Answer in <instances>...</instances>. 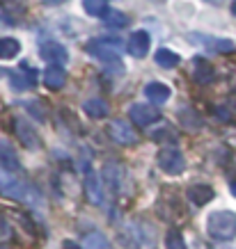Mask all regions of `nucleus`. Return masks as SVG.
<instances>
[{
  "instance_id": "obj_33",
  "label": "nucleus",
  "mask_w": 236,
  "mask_h": 249,
  "mask_svg": "<svg viewBox=\"0 0 236 249\" xmlns=\"http://www.w3.org/2000/svg\"><path fill=\"white\" fill-rule=\"evenodd\" d=\"M232 103H234V107H236V91H234V96H232Z\"/></svg>"
},
{
  "instance_id": "obj_22",
  "label": "nucleus",
  "mask_w": 236,
  "mask_h": 249,
  "mask_svg": "<svg viewBox=\"0 0 236 249\" xmlns=\"http://www.w3.org/2000/svg\"><path fill=\"white\" fill-rule=\"evenodd\" d=\"M85 249H110V242L103 233L92 231V233L85 235Z\"/></svg>"
},
{
  "instance_id": "obj_4",
  "label": "nucleus",
  "mask_w": 236,
  "mask_h": 249,
  "mask_svg": "<svg viewBox=\"0 0 236 249\" xmlns=\"http://www.w3.org/2000/svg\"><path fill=\"white\" fill-rule=\"evenodd\" d=\"M158 167L168 176H179L186 169V158H183V153L177 149L175 144H165L158 151Z\"/></svg>"
},
{
  "instance_id": "obj_14",
  "label": "nucleus",
  "mask_w": 236,
  "mask_h": 249,
  "mask_svg": "<svg viewBox=\"0 0 236 249\" xmlns=\"http://www.w3.org/2000/svg\"><path fill=\"white\" fill-rule=\"evenodd\" d=\"M145 94H147V98L152 101L154 106H163V103H168L170 101L172 89H170L168 85H163V83H149L145 87Z\"/></svg>"
},
{
  "instance_id": "obj_31",
  "label": "nucleus",
  "mask_w": 236,
  "mask_h": 249,
  "mask_svg": "<svg viewBox=\"0 0 236 249\" xmlns=\"http://www.w3.org/2000/svg\"><path fill=\"white\" fill-rule=\"evenodd\" d=\"M46 5H60V2H64V0H44Z\"/></svg>"
},
{
  "instance_id": "obj_25",
  "label": "nucleus",
  "mask_w": 236,
  "mask_h": 249,
  "mask_svg": "<svg viewBox=\"0 0 236 249\" xmlns=\"http://www.w3.org/2000/svg\"><path fill=\"white\" fill-rule=\"evenodd\" d=\"M9 80H12V87H14V89H21V91L35 85V78H32V76H25V73H21V71L9 73Z\"/></svg>"
},
{
  "instance_id": "obj_19",
  "label": "nucleus",
  "mask_w": 236,
  "mask_h": 249,
  "mask_svg": "<svg viewBox=\"0 0 236 249\" xmlns=\"http://www.w3.org/2000/svg\"><path fill=\"white\" fill-rule=\"evenodd\" d=\"M21 53V44L14 37H2L0 39V60H14Z\"/></svg>"
},
{
  "instance_id": "obj_34",
  "label": "nucleus",
  "mask_w": 236,
  "mask_h": 249,
  "mask_svg": "<svg viewBox=\"0 0 236 249\" xmlns=\"http://www.w3.org/2000/svg\"><path fill=\"white\" fill-rule=\"evenodd\" d=\"M0 249H14V247H9V245H2V247H0Z\"/></svg>"
},
{
  "instance_id": "obj_13",
  "label": "nucleus",
  "mask_w": 236,
  "mask_h": 249,
  "mask_svg": "<svg viewBox=\"0 0 236 249\" xmlns=\"http://www.w3.org/2000/svg\"><path fill=\"white\" fill-rule=\"evenodd\" d=\"M85 192H87V199L94 206H103V188H101L99 176L94 172L85 174Z\"/></svg>"
},
{
  "instance_id": "obj_15",
  "label": "nucleus",
  "mask_w": 236,
  "mask_h": 249,
  "mask_svg": "<svg viewBox=\"0 0 236 249\" xmlns=\"http://www.w3.org/2000/svg\"><path fill=\"white\" fill-rule=\"evenodd\" d=\"M202 39V44L209 48V51H214V53H234L236 46L232 39H220V37H199Z\"/></svg>"
},
{
  "instance_id": "obj_11",
  "label": "nucleus",
  "mask_w": 236,
  "mask_h": 249,
  "mask_svg": "<svg viewBox=\"0 0 236 249\" xmlns=\"http://www.w3.org/2000/svg\"><path fill=\"white\" fill-rule=\"evenodd\" d=\"M214 188L211 185H206V183H193L191 188L186 190V196H188V201L195 206H204L209 204L211 199H214Z\"/></svg>"
},
{
  "instance_id": "obj_9",
  "label": "nucleus",
  "mask_w": 236,
  "mask_h": 249,
  "mask_svg": "<svg viewBox=\"0 0 236 249\" xmlns=\"http://www.w3.org/2000/svg\"><path fill=\"white\" fill-rule=\"evenodd\" d=\"M14 128H16V135H19V140H21V144L25 146V149H30V151H35V149H39V144H41V140H39L37 130L32 128L30 124L25 119H19L14 121Z\"/></svg>"
},
{
  "instance_id": "obj_12",
  "label": "nucleus",
  "mask_w": 236,
  "mask_h": 249,
  "mask_svg": "<svg viewBox=\"0 0 236 249\" xmlns=\"http://www.w3.org/2000/svg\"><path fill=\"white\" fill-rule=\"evenodd\" d=\"M64 83H67V71H64V67H60V64H48L44 71V85L48 87V89H62L64 87Z\"/></svg>"
},
{
  "instance_id": "obj_21",
  "label": "nucleus",
  "mask_w": 236,
  "mask_h": 249,
  "mask_svg": "<svg viewBox=\"0 0 236 249\" xmlns=\"http://www.w3.org/2000/svg\"><path fill=\"white\" fill-rule=\"evenodd\" d=\"M103 181H106V185L113 192H117L119 190V167L113 165V162H108L106 167H103Z\"/></svg>"
},
{
  "instance_id": "obj_3",
  "label": "nucleus",
  "mask_w": 236,
  "mask_h": 249,
  "mask_svg": "<svg viewBox=\"0 0 236 249\" xmlns=\"http://www.w3.org/2000/svg\"><path fill=\"white\" fill-rule=\"evenodd\" d=\"M0 196L14 199V201H28L30 199V185L19 178V174H12L0 167Z\"/></svg>"
},
{
  "instance_id": "obj_6",
  "label": "nucleus",
  "mask_w": 236,
  "mask_h": 249,
  "mask_svg": "<svg viewBox=\"0 0 236 249\" xmlns=\"http://www.w3.org/2000/svg\"><path fill=\"white\" fill-rule=\"evenodd\" d=\"M108 135L113 137L117 144H136L138 142V135H136V130L131 128V124L129 121H124V119H113L110 124H108Z\"/></svg>"
},
{
  "instance_id": "obj_7",
  "label": "nucleus",
  "mask_w": 236,
  "mask_h": 249,
  "mask_svg": "<svg viewBox=\"0 0 236 249\" xmlns=\"http://www.w3.org/2000/svg\"><path fill=\"white\" fill-rule=\"evenodd\" d=\"M39 57L44 62H48V64H64V62L69 60V53L67 48L60 44V41H44V44H39Z\"/></svg>"
},
{
  "instance_id": "obj_5",
  "label": "nucleus",
  "mask_w": 236,
  "mask_h": 249,
  "mask_svg": "<svg viewBox=\"0 0 236 249\" xmlns=\"http://www.w3.org/2000/svg\"><path fill=\"white\" fill-rule=\"evenodd\" d=\"M129 114H131V121L138 124V126H142V128L152 126V124H156L160 119V110L149 106V103H133L129 107Z\"/></svg>"
},
{
  "instance_id": "obj_32",
  "label": "nucleus",
  "mask_w": 236,
  "mask_h": 249,
  "mask_svg": "<svg viewBox=\"0 0 236 249\" xmlns=\"http://www.w3.org/2000/svg\"><path fill=\"white\" fill-rule=\"evenodd\" d=\"M229 9H232V14L236 16V0H234V2H232V7H229Z\"/></svg>"
},
{
  "instance_id": "obj_30",
  "label": "nucleus",
  "mask_w": 236,
  "mask_h": 249,
  "mask_svg": "<svg viewBox=\"0 0 236 249\" xmlns=\"http://www.w3.org/2000/svg\"><path fill=\"white\" fill-rule=\"evenodd\" d=\"M229 192H232V196H234V199H236V181L232 183V185H229Z\"/></svg>"
},
{
  "instance_id": "obj_17",
  "label": "nucleus",
  "mask_w": 236,
  "mask_h": 249,
  "mask_svg": "<svg viewBox=\"0 0 236 249\" xmlns=\"http://www.w3.org/2000/svg\"><path fill=\"white\" fill-rule=\"evenodd\" d=\"M154 60H156V64L163 69H175V67H179L181 57H179L175 51H170V48H158L156 55H154Z\"/></svg>"
},
{
  "instance_id": "obj_26",
  "label": "nucleus",
  "mask_w": 236,
  "mask_h": 249,
  "mask_svg": "<svg viewBox=\"0 0 236 249\" xmlns=\"http://www.w3.org/2000/svg\"><path fill=\"white\" fill-rule=\"evenodd\" d=\"M25 107H28V110H32V117H35V119L46 121V106H44V103H39V101H30Z\"/></svg>"
},
{
  "instance_id": "obj_10",
  "label": "nucleus",
  "mask_w": 236,
  "mask_h": 249,
  "mask_svg": "<svg viewBox=\"0 0 236 249\" xmlns=\"http://www.w3.org/2000/svg\"><path fill=\"white\" fill-rule=\"evenodd\" d=\"M0 167L7 169V172H12V174H19V169H21L16 149L12 146L9 140H5V137H0Z\"/></svg>"
},
{
  "instance_id": "obj_20",
  "label": "nucleus",
  "mask_w": 236,
  "mask_h": 249,
  "mask_svg": "<svg viewBox=\"0 0 236 249\" xmlns=\"http://www.w3.org/2000/svg\"><path fill=\"white\" fill-rule=\"evenodd\" d=\"M83 9L90 16H97V18H106V14L110 12L106 0H83Z\"/></svg>"
},
{
  "instance_id": "obj_8",
  "label": "nucleus",
  "mask_w": 236,
  "mask_h": 249,
  "mask_svg": "<svg viewBox=\"0 0 236 249\" xmlns=\"http://www.w3.org/2000/svg\"><path fill=\"white\" fill-rule=\"evenodd\" d=\"M149 46H152V37H149V32L147 30H136L131 32L129 37V44H126V51L131 53V57H145L149 53Z\"/></svg>"
},
{
  "instance_id": "obj_2",
  "label": "nucleus",
  "mask_w": 236,
  "mask_h": 249,
  "mask_svg": "<svg viewBox=\"0 0 236 249\" xmlns=\"http://www.w3.org/2000/svg\"><path fill=\"white\" fill-rule=\"evenodd\" d=\"M85 51L97 57L99 62H103L106 67H122L119 64V41L117 39H108V37H101V39H92L90 44L85 46Z\"/></svg>"
},
{
  "instance_id": "obj_23",
  "label": "nucleus",
  "mask_w": 236,
  "mask_h": 249,
  "mask_svg": "<svg viewBox=\"0 0 236 249\" xmlns=\"http://www.w3.org/2000/svg\"><path fill=\"white\" fill-rule=\"evenodd\" d=\"M103 21H106V25H110V28H126L129 16L124 14V12H119V9H110Z\"/></svg>"
},
{
  "instance_id": "obj_29",
  "label": "nucleus",
  "mask_w": 236,
  "mask_h": 249,
  "mask_svg": "<svg viewBox=\"0 0 236 249\" xmlns=\"http://www.w3.org/2000/svg\"><path fill=\"white\" fill-rule=\"evenodd\" d=\"M62 247H64V249H80L74 240H64V242H62Z\"/></svg>"
},
{
  "instance_id": "obj_18",
  "label": "nucleus",
  "mask_w": 236,
  "mask_h": 249,
  "mask_svg": "<svg viewBox=\"0 0 236 249\" xmlns=\"http://www.w3.org/2000/svg\"><path fill=\"white\" fill-rule=\"evenodd\" d=\"M83 110L90 114L92 119H103L108 114V103L101 101V98H87L83 103Z\"/></svg>"
},
{
  "instance_id": "obj_35",
  "label": "nucleus",
  "mask_w": 236,
  "mask_h": 249,
  "mask_svg": "<svg viewBox=\"0 0 236 249\" xmlns=\"http://www.w3.org/2000/svg\"><path fill=\"white\" fill-rule=\"evenodd\" d=\"M206 2H220V0H206Z\"/></svg>"
},
{
  "instance_id": "obj_24",
  "label": "nucleus",
  "mask_w": 236,
  "mask_h": 249,
  "mask_svg": "<svg viewBox=\"0 0 236 249\" xmlns=\"http://www.w3.org/2000/svg\"><path fill=\"white\" fill-rule=\"evenodd\" d=\"M165 249H188L186 247V240H183V235L177 231V229H172V231H168L165 233Z\"/></svg>"
},
{
  "instance_id": "obj_28",
  "label": "nucleus",
  "mask_w": 236,
  "mask_h": 249,
  "mask_svg": "<svg viewBox=\"0 0 236 249\" xmlns=\"http://www.w3.org/2000/svg\"><path fill=\"white\" fill-rule=\"evenodd\" d=\"M2 23H5V25H14V21H9V16L5 14V9L0 5V25H2Z\"/></svg>"
},
{
  "instance_id": "obj_16",
  "label": "nucleus",
  "mask_w": 236,
  "mask_h": 249,
  "mask_svg": "<svg viewBox=\"0 0 236 249\" xmlns=\"http://www.w3.org/2000/svg\"><path fill=\"white\" fill-rule=\"evenodd\" d=\"M193 78L202 85L211 83V80H214V67H211L209 62H204L202 57H197V60L193 62Z\"/></svg>"
},
{
  "instance_id": "obj_27",
  "label": "nucleus",
  "mask_w": 236,
  "mask_h": 249,
  "mask_svg": "<svg viewBox=\"0 0 236 249\" xmlns=\"http://www.w3.org/2000/svg\"><path fill=\"white\" fill-rule=\"evenodd\" d=\"M12 238V227H9V222L5 219V215L0 213V242H5Z\"/></svg>"
},
{
  "instance_id": "obj_1",
  "label": "nucleus",
  "mask_w": 236,
  "mask_h": 249,
  "mask_svg": "<svg viewBox=\"0 0 236 249\" xmlns=\"http://www.w3.org/2000/svg\"><path fill=\"white\" fill-rule=\"evenodd\" d=\"M206 233L218 242H227L236 238V213L214 211L206 217Z\"/></svg>"
}]
</instances>
